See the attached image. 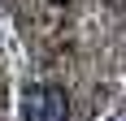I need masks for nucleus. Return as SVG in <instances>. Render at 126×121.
Here are the masks:
<instances>
[{
  "label": "nucleus",
  "instance_id": "nucleus-1",
  "mask_svg": "<svg viewBox=\"0 0 126 121\" xmlns=\"http://www.w3.org/2000/svg\"><path fill=\"white\" fill-rule=\"evenodd\" d=\"M22 121H70V95L57 82H35L22 91Z\"/></svg>",
  "mask_w": 126,
  "mask_h": 121
},
{
  "label": "nucleus",
  "instance_id": "nucleus-2",
  "mask_svg": "<svg viewBox=\"0 0 126 121\" xmlns=\"http://www.w3.org/2000/svg\"><path fill=\"white\" fill-rule=\"evenodd\" d=\"M113 121H126V112H117V117H113Z\"/></svg>",
  "mask_w": 126,
  "mask_h": 121
}]
</instances>
